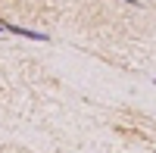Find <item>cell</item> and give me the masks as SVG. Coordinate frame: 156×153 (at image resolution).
Instances as JSON below:
<instances>
[{
  "instance_id": "1",
  "label": "cell",
  "mask_w": 156,
  "mask_h": 153,
  "mask_svg": "<svg viewBox=\"0 0 156 153\" xmlns=\"http://www.w3.org/2000/svg\"><path fill=\"white\" fill-rule=\"evenodd\" d=\"M3 31H9V34H19V37H28V41H50L47 34H41V31H31V28H22V25H12V22H3Z\"/></svg>"
},
{
  "instance_id": "2",
  "label": "cell",
  "mask_w": 156,
  "mask_h": 153,
  "mask_svg": "<svg viewBox=\"0 0 156 153\" xmlns=\"http://www.w3.org/2000/svg\"><path fill=\"white\" fill-rule=\"evenodd\" d=\"M125 3H131V6H137V0H125Z\"/></svg>"
},
{
  "instance_id": "3",
  "label": "cell",
  "mask_w": 156,
  "mask_h": 153,
  "mask_svg": "<svg viewBox=\"0 0 156 153\" xmlns=\"http://www.w3.org/2000/svg\"><path fill=\"white\" fill-rule=\"evenodd\" d=\"M0 31H3V22H0Z\"/></svg>"
}]
</instances>
